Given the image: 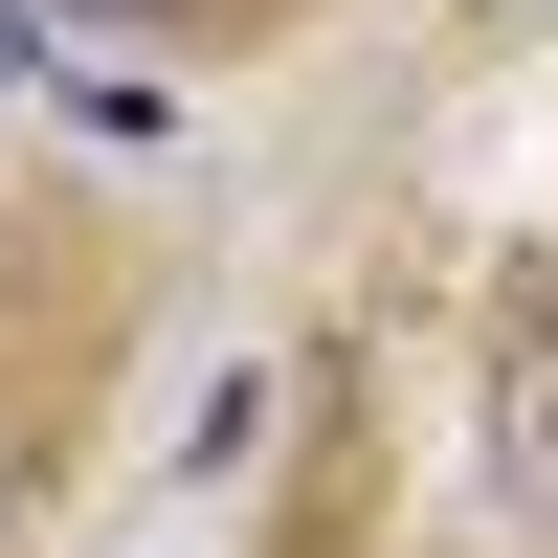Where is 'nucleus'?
Listing matches in <instances>:
<instances>
[{
	"instance_id": "1",
	"label": "nucleus",
	"mask_w": 558,
	"mask_h": 558,
	"mask_svg": "<svg viewBox=\"0 0 558 558\" xmlns=\"http://www.w3.org/2000/svg\"><path fill=\"white\" fill-rule=\"evenodd\" d=\"M23 89H45V0H0V112H23Z\"/></svg>"
},
{
	"instance_id": "2",
	"label": "nucleus",
	"mask_w": 558,
	"mask_h": 558,
	"mask_svg": "<svg viewBox=\"0 0 558 558\" xmlns=\"http://www.w3.org/2000/svg\"><path fill=\"white\" fill-rule=\"evenodd\" d=\"M45 23H179V0H45Z\"/></svg>"
}]
</instances>
